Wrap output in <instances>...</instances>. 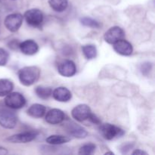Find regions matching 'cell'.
<instances>
[{
    "label": "cell",
    "instance_id": "cell-1",
    "mask_svg": "<svg viewBox=\"0 0 155 155\" xmlns=\"http://www.w3.org/2000/svg\"><path fill=\"white\" fill-rule=\"evenodd\" d=\"M40 74V69L36 66L24 67L18 73L20 82L25 86H30L36 83L39 80Z\"/></svg>",
    "mask_w": 155,
    "mask_h": 155
},
{
    "label": "cell",
    "instance_id": "cell-2",
    "mask_svg": "<svg viewBox=\"0 0 155 155\" xmlns=\"http://www.w3.org/2000/svg\"><path fill=\"white\" fill-rule=\"evenodd\" d=\"M99 132L101 136L108 141L120 138L125 134L124 130L110 124H99Z\"/></svg>",
    "mask_w": 155,
    "mask_h": 155
},
{
    "label": "cell",
    "instance_id": "cell-3",
    "mask_svg": "<svg viewBox=\"0 0 155 155\" xmlns=\"http://www.w3.org/2000/svg\"><path fill=\"white\" fill-rule=\"evenodd\" d=\"M24 19L29 26L40 27L44 21V15L42 11L38 8H31L24 13Z\"/></svg>",
    "mask_w": 155,
    "mask_h": 155
},
{
    "label": "cell",
    "instance_id": "cell-4",
    "mask_svg": "<svg viewBox=\"0 0 155 155\" xmlns=\"http://www.w3.org/2000/svg\"><path fill=\"white\" fill-rule=\"evenodd\" d=\"M5 104L8 107L14 110H18L24 107L26 104V98L20 92H11L5 98Z\"/></svg>",
    "mask_w": 155,
    "mask_h": 155
},
{
    "label": "cell",
    "instance_id": "cell-5",
    "mask_svg": "<svg viewBox=\"0 0 155 155\" xmlns=\"http://www.w3.org/2000/svg\"><path fill=\"white\" fill-rule=\"evenodd\" d=\"M18 118L15 114L8 109H0V126L5 129L12 130L17 125Z\"/></svg>",
    "mask_w": 155,
    "mask_h": 155
},
{
    "label": "cell",
    "instance_id": "cell-6",
    "mask_svg": "<svg viewBox=\"0 0 155 155\" xmlns=\"http://www.w3.org/2000/svg\"><path fill=\"white\" fill-rule=\"evenodd\" d=\"M23 23V16L20 13L10 14L5 18L4 24L8 31L15 33L21 28Z\"/></svg>",
    "mask_w": 155,
    "mask_h": 155
},
{
    "label": "cell",
    "instance_id": "cell-7",
    "mask_svg": "<svg viewBox=\"0 0 155 155\" xmlns=\"http://www.w3.org/2000/svg\"><path fill=\"white\" fill-rule=\"evenodd\" d=\"M125 36V32L121 27L118 26L110 27L105 32L104 35V39L107 43L114 44L117 41L124 39Z\"/></svg>",
    "mask_w": 155,
    "mask_h": 155
},
{
    "label": "cell",
    "instance_id": "cell-8",
    "mask_svg": "<svg viewBox=\"0 0 155 155\" xmlns=\"http://www.w3.org/2000/svg\"><path fill=\"white\" fill-rule=\"evenodd\" d=\"M91 114H92V110L89 106L85 104H78L74 107L71 111L73 118L80 123L87 120Z\"/></svg>",
    "mask_w": 155,
    "mask_h": 155
},
{
    "label": "cell",
    "instance_id": "cell-9",
    "mask_svg": "<svg viewBox=\"0 0 155 155\" xmlns=\"http://www.w3.org/2000/svg\"><path fill=\"white\" fill-rule=\"evenodd\" d=\"M39 133L36 131H27L12 135L7 138V141L12 143H28L37 137Z\"/></svg>",
    "mask_w": 155,
    "mask_h": 155
},
{
    "label": "cell",
    "instance_id": "cell-10",
    "mask_svg": "<svg viewBox=\"0 0 155 155\" xmlns=\"http://www.w3.org/2000/svg\"><path fill=\"white\" fill-rule=\"evenodd\" d=\"M58 71L62 77H72L77 74V66L73 61L66 59L58 64Z\"/></svg>",
    "mask_w": 155,
    "mask_h": 155
},
{
    "label": "cell",
    "instance_id": "cell-11",
    "mask_svg": "<svg viewBox=\"0 0 155 155\" xmlns=\"http://www.w3.org/2000/svg\"><path fill=\"white\" fill-rule=\"evenodd\" d=\"M65 114L61 110L58 108H53L45 113V120L51 125H58L65 120Z\"/></svg>",
    "mask_w": 155,
    "mask_h": 155
},
{
    "label": "cell",
    "instance_id": "cell-12",
    "mask_svg": "<svg viewBox=\"0 0 155 155\" xmlns=\"http://www.w3.org/2000/svg\"><path fill=\"white\" fill-rule=\"evenodd\" d=\"M114 50L117 54L123 56H130L133 54V48L132 44L126 39H122L113 44Z\"/></svg>",
    "mask_w": 155,
    "mask_h": 155
},
{
    "label": "cell",
    "instance_id": "cell-13",
    "mask_svg": "<svg viewBox=\"0 0 155 155\" xmlns=\"http://www.w3.org/2000/svg\"><path fill=\"white\" fill-rule=\"evenodd\" d=\"M19 49L26 55H34L39 51V45L33 39H27L20 42Z\"/></svg>",
    "mask_w": 155,
    "mask_h": 155
},
{
    "label": "cell",
    "instance_id": "cell-14",
    "mask_svg": "<svg viewBox=\"0 0 155 155\" xmlns=\"http://www.w3.org/2000/svg\"><path fill=\"white\" fill-rule=\"evenodd\" d=\"M52 97L59 102H68L72 98V93L66 87L60 86L52 91Z\"/></svg>",
    "mask_w": 155,
    "mask_h": 155
},
{
    "label": "cell",
    "instance_id": "cell-15",
    "mask_svg": "<svg viewBox=\"0 0 155 155\" xmlns=\"http://www.w3.org/2000/svg\"><path fill=\"white\" fill-rule=\"evenodd\" d=\"M27 114L33 118H41L46 113V107L40 104H33L27 109Z\"/></svg>",
    "mask_w": 155,
    "mask_h": 155
},
{
    "label": "cell",
    "instance_id": "cell-16",
    "mask_svg": "<svg viewBox=\"0 0 155 155\" xmlns=\"http://www.w3.org/2000/svg\"><path fill=\"white\" fill-rule=\"evenodd\" d=\"M68 130L71 136L77 139H85L88 136V132L85 129L74 124H72V125H68Z\"/></svg>",
    "mask_w": 155,
    "mask_h": 155
},
{
    "label": "cell",
    "instance_id": "cell-17",
    "mask_svg": "<svg viewBox=\"0 0 155 155\" xmlns=\"http://www.w3.org/2000/svg\"><path fill=\"white\" fill-rule=\"evenodd\" d=\"M71 141V139L67 136H61V135H51L46 138L45 142L51 145H61L63 144L68 143Z\"/></svg>",
    "mask_w": 155,
    "mask_h": 155
},
{
    "label": "cell",
    "instance_id": "cell-18",
    "mask_svg": "<svg viewBox=\"0 0 155 155\" xmlns=\"http://www.w3.org/2000/svg\"><path fill=\"white\" fill-rule=\"evenodd\" d=\"M14 83L8 79L0 80V97H5L13 91Z\"/></svg>",
    "mask_w": 155,
    "mask_h": 155
},
{
    "label": "cell",
    "instance_id": "cell-19",
    "mask_svg": "<svg viewBox=\"0 0 155 155\" xmlns=\"http://www.w3.org/2000/svg\"><path fill=\"white\" fill-rule=\"evenodd\" d=\"M51 8L56 12H63L68 6V0H48Z\"/></svg>",
    "mask_w": 155,
    "mask_h": 155
},
{
    "label": "cell",
    "instance_id": "cell-20",
    "mask_svg": "<svg viewBox=\"0 0 155 155\" xmlns=\"http://www.w3.org/2000/svg\"><path fill=\"white\" fill-rule=\"evenodd\" d=\"M35 93L41 99L46 100L52 95V89L48 86H39L35 89Z\"/></svg>",
    "mask_w": 155,
    "mask_h": 155
},
{
    "label": "cell",
    "instance_id": "cell-21",
    "mask_svg": "<svg viewBox=\"0 0 155 155\" xmlns=\"http://www.w3.org/2000/svg\"><path fill=\"white\" fill-rule=\"evenodd\" d=\"M82 51H83L85 58L87 60H92V59L95 58L97 54H98L96 47L92 44H88V45L82 46Z\"/></svg>",
    "mask_w": 155,
    "mask_h": 155
},
{
    "label": "cell",
    "instance_id": "cell-22",
    "mask_svg": "<svg viewBox=\"0 0 155 155\" xmlns=\"http://www.w3.org/2000/svg\"><path fill=\"white\" fill-rule=\"evenodd\" d=\"M80 23L83 26H85V27H90V28L93 29H98L101 26V24L98 21L93 19V18H89V17H83V18H82L80 19Z\"/></svg>",
    "mask_w": 155,
    "mask_h": 155
},
{
    "label": "cell",
    "instance_id": "cell-23",
    "mask_svg": "<svg viewBox=\"0 0 155 155\" xmlns=\"http://www.w3.org/2000/svg\"><path fill=\"white\" fill-rule=\"evenodd\" d=\"M95 149H96V145L90 142V143L85 144L83 146L80 147L78 154L81 155H90L95 152Z\"/></svg>",
    "mask_w": 155,
    "mask_h": 155
},
{
    "label": "cell",
    "instance_id": "cell-24",
    "mask_svg": "<svg viewBox=\"0 0 155 155\" xmlns=\"http://www.w3.org/2000/svg\"><path fill=\"white\" fill-rule=\"evenodd\" d=\"M8 52L3 48H0V66H5L8 61Z\"/></svg>",
    "mask_w": 155,
    "mask_h": 155
},
{
    "label": "cell",
    "instance_id": "cell-25",
    "mask_svg": "<svg viewBox=\"0 0 155 155\" xmlns=\"http://www.w3.org/2000/svg\"><path fill=\"white\" fill-rule=\"evenodd\" d=\"M151 69H152V64L149 63V62H145V63L142 64L140 68L142 74L144 75H147L151 71Z\"/></svg>",
    "mask_w": 155,
    "mask_h": 155
},
{
    "label": "cell",
    "instance_id": "cell-26",
    "mask_svg": "<svg viewBox=\"0 0 155 155\" xmlns=\"http://www.w3.org/2000/svg\"><path fill=\"white\" fill-rule=\"evenodd\" d=\"M8 47L12 50H17L19 48V45H20V42H18L17 39H14V40L10 41L8 42Z\"/></svg>",
    "mask_w": 155,
    "mask_h": 155
},
{
    "label": "cell",
    "instance_id": "cell-27",
    "mask_svg": "<svg viewBox=\"0 0 155 155\" xmlns=\"http://www.w3.org/2000/svg\"><path fill=\"white\" fill-rule=\"evenodd\" d=\"M88 120H89L90 121L91 123H92L93 124H96V125H99V124H101V120H99V118H98L96 115L92 113L91 114Z\"/></svg>",
    "mask_w": 155,
    "mask_h": 155
},
{
    "label": "cell",
    "instance_id": "cell-28",
    "mask_svg": "<svg viewBox=\"0 0 155 155\" xmlns=\"http://www.w3.org/2000/svg\"><path fill=\"white\" fill-rule=\"evenodd\" d=\"M133 145H132L131 144H124V145H123L122 148H121V150H122V152L123 153H127L129 151H130V149H131L132 148H133Z\"/></svg>",
    "mask_w": 155,
    "mask_h": 155
},
{
    "label": "cell",
    "instance_id": "cell-29",
    "mask_svg": "<svg viewBox=\"0 0 155 155\" xmlns=\"http://www.w3.org/2000/svg\"><path fill=\"white\" fill-rule=\"evenodd\" d=\"M132 154H133V155H143V154L148 155V153L145 152V151H142V150H141V149L135 150V151H133Z\"/></svg>",
    "mask_w": 155,
    "mask_h": 155
},
{
    "label": "cell",
    "instance_id": "cell-30",
    "mask_svg": "<svg viewBox=\"0 0 155 155\" xmlns=\"http://www.w3.org/2000/svg\"><path fill=\"white\" fill-rule=\"evenodd\" d=\"M8 150L6 148H3V147L0 146V155H5L8 154Z\"/></svg>",
    "mask_w": 155,
    "mask_h": 155
},
{
    "label": "cell",
    "instance_id": "cell-31",
    "mask_svg": "<svg viewBox=\"0 0 155 155\" xmlns=\"http://www.w3.org/2000/svg\"><path fill=\"white\" fill-rule=\"evenodd\" d=\"M114 154V153L110 152V151H109V152H106V153H105V154Z\"/></svg>",
    "mask_w": 155,
    "mask_h": 155
},
{
    "label": "cell",
    "instance_id": "cell-32",
    "mask_svg": "<svg viewBox=\"0 0 155 155\" xmlns=\"http://www.w3.org/2000/svg\"><path fill=\"white\" fill-rule=\"evenodd\" d=\"M12 1H15V0H12Z\"/></svg>",
    "mask_w": 155,
    "mask_h": 155
}]
</instances>
